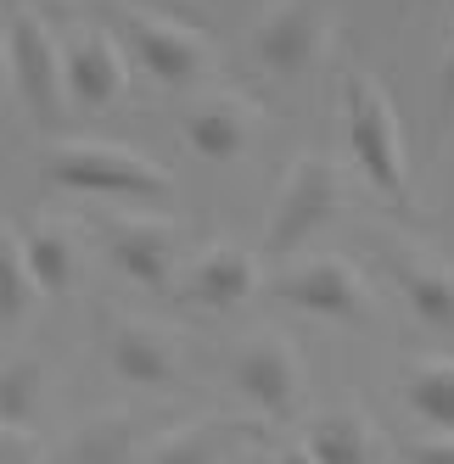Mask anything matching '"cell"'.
I'll use <instances>...</instances> for the list:
<instances>
[{
  "label": "cell",
  "mask_w": 454,
  "mask_h": 464,
  "mask_svg": "<svg viewBox=\"0 0 454 464\" xmlns=\"http://www.w3.org/2000/svg\"><path fill=\"white\" fill-rule=\"evenodd\" d=\"M309 459L320 464H360V459H376L381 442H376V425L365 409H326L314 425H309Z\"/></svg>",
  "instance_id": "obj_15"
},
{
  "label": "cell",
  "mask_w": 454,
  "mask_h": 464,
  "mask_svg": "<svg viewBox=\"0 0 454 464\" xmlns=\"http://www.w3.org/2000/svg\"><path fill=\"white\" fill-rule=\"evenodd\" d=\"M146 453L152 459H224L231 453V430H224V420H197V425H185L180 437H163Z\"/></svg>",
  "instance_id": "obj_21"
},
{
  "label": "cell",
  "mask_w": 454,
  "mask_h": 464,
  "mask_svg": "<svg viewBox=\"0 0 454 464\" xmlns=\"http://www.w3.org/2000/svg\"><path fill=\"white\" fill-rule=\"evenodd\" d=\"M438 112H454V45L443 51V68H438Z\"/></svg>",
  "instance_id": "obj_23"
},
{
  "label": "cell",
  "mask_w": 454,
  "mask_h": 464,
  "mask_svg": "<svg viewBox=\"0 0 454 464\" xmlns=\"http://www.w3.org/2000/svg\"><path fill=\"white\" fill-rule=\"evenodd\" d=\"M6 68H12L23 107L40 123L62 112V102H68L62 95V45H56V28L35 6H17L6 17Z\"/></svg>",
  "instance_id": "obj_5"
},
{
  "label": "cell",
  "mask_w": 454,
  "mask_h": 464,
  "mask_svg": "<svg viewBox=\"0 0 454 464\" xmlns=\"http://www.w3.org/2000/svg\"><path fill=\"white\" fill-rule=\"evenodd\" d=\"M129 90V56L107 28H79L62 45V95L84 112H107Z\"/></svg>",
  "instance_id": "obj_9"
},
{
  "label": "cell",
  "mask_w": 454,
  "mask_h": 464,
  "mask_svg": "<svg viewBox=\"0 0 454 464\" xmlns=\"http://www.w3.org/2000/svg\"><path fill=\"white\" fill-rule=\"evenodd\" d=\"M337 202H342V169L331 157H314L303 151L298 162L286 169L275 202H270V224H264V246L275 257H291L298 246H309L320 229L337 218Z\"/></svg>",
  "instance_id": "obj_3"
},
{
  "label": "cell",
  "mask_w": 454,
  "mask_h": 464,
  "mask_svg": "<svg viewBox=\"0 0 454 464\" xmlns=\"http://www.w3.org/2000/svg\"><path fill=\"white\" fill-rule=\"evenodd\" d=\"M45 363L40 358H12L0 363V425H35L45 409Z\"/></svg>",
  "instance_id": "obj_19"
},
{
  "label": "cell",
  "mask_w": 454,
  "mask_h": 464,
  "mask_svg": "<svg viewBox=\"0 0 454 464\" xmlns=\"http://www.w3.org/2000/svg\"><path fill=\"white\" fill-rule=\"evenodd\" d=\"M387 269L404 285V303L410 314L427 324L454 336V263L427 252V246H410V241H387Z\"/></svg>",
  "instance_id": "obj_11"
},
{
  "label": "cell",
  "mask_w": 454,
  "mask_h": 464,
  "mask_svg": "<svg viewBox=\"0 0 454 464\" xmlns=\"http://www.w3.org/2000/svg\"><path fill=\"white\" fill-rule=\"evenodd\" d=\"M0 56H6V28H0Z\"/></svg>",
  "instance_id": "obj_24"
},
{
  "label": "cell",
  "mask_w": 454,
  "mask_h": 464,
  "mask_svg": "<svg viewBox=\"0 0 454 464\" xmlns=\"http://www.w3.org/2000/svg\"><path fill=\"white\" fill-rule=\"evenodd\" d=\"M135 453H141V442H135V420L129 414L79 420V430L68 437V459H90V464H123Z\"/></svg>",
  "instance_id": "obj_18"
},
{
  "label": "cell",
  "mask_w": 454,
  "mask_h": 464,
  "mask_svg": "<svg viewBox=\"0 0 454 464\" xmlns=\"http://www.w3.org/2000/svg\"><path fill=\"white\" fill-rule=\"evenodd\" d=\"M129 45H135V62L163 90L197 84L202 68H208V40L191 23L157 17V12H129Z\"/></svg>",
  "instance_id": "obj_10"
},
{
  "label": "cell",
  "mask_w": 454,
  "mask_h": 464,
  "mask_svg": "<svg viewBox=\"0 0 454 464\" xmlns=\"http://www.w3.org/2000/svg\"><path fill=\"white\" fill-rule=\"evenodd\" d=\"M342 129H348V157L360 162L365 185L381 196V202H393V208H415L399 112H393L387 90L365 68H348L342 73Z\"/></svg>",
  "instance_id": "obj_2"
},
{
  "label": "cell",
  "mask_w": 454,
  "mask_h": 464,
  "mask_svg": "<svg viewBox=\"0 0 454 464\" xmlns=\"http://www.w3.org/2000/svg\"><path fill=\"white\" fill-rule=\"evenodd\" d=\"M275 296L291 303V308H303V314H314V319H331V324H370L376 319V296H370L365 275L353 269L342 252L291 257L275 275Z\"/></svg>",
  "instance_id": "obj_4"
},
{
  "label": "cell",
  "mask_w": 454,
  "mask_h": 464,
  "mask_svg": "<svg viewBox=\"0 0 454 464\" xmlns=\"http://www.w3.org/2000/svg\"><path fill=\"white\" fill-rule=\"evenodd\" d=\"M231 381H236V392L247 397L258 414L286 420L291 409H298V397H303V358H298V347H291L286 336L258 330V336H247L236 347Z\"/></svg>",
  "instance_id": "obj_7"
},
{
  "label": "cell",
  "mask_w": 454,
  "mask_h": 464,
  "mask_svg": "<svg viewBox=\"0 0 454 464\" xmlns=\"http://www.w3.org/2000/svg\"><path fill=\"white\" fill-rule=\"evenodd\" d=\"M107 363H113V375L129 381V386H152V392H163L180 381V347L169 330H157L146 319H123L113 336H107Z\"/></svg>",
  "instance_id": "obj_13"
},
{
  "label": "cell",
  "mask_w": 454,
  "mask_h": 464,
  "mask_svg": "<svg viewBox=\"0 0 454 464\" xmlns=\"http://www.w3.org/2000/svg\"><path fill=\"white\" fill-rule=\"evenodd\" d=\"M102 241L107 257L118 269L146 285V291H169L174 269H180V229L169 218H152V213H113L102 218Z\"/></svg>",
  "instance_id": "obj_8"
},
{
  "label": "cell",
  "mask_w": 454,
  "mask_h": 464,
  "mask_svg": "<svg viewBox=\"0 0 454 464\" xmlns=\"http://www.w3.org/2000/svg\"><path fill=\"white\" fill-rule=\"evenodd\" d=\"M258 275H264V269H258V252H247L236 241H219V246L191 257V269L180 275V285H185V296L197 308L231 314V308H242L247 296L258 291Z\"/></svg>",
  "instance_id": "obj_12"
},
{
  "label": "cell",
  "mask_w": 454,
  "mask_h": 464,
  "mask_svg": "<svg viewBox=\"0 0 454 464\" xmlns=\"http://www.w3.org/2000/svg\"><path fill=\"white\" fill-rule=\"evenodd\" d=\"M0 459H40V442L28 437V425H0Z\"/></svg>",
  "instance_id": "obj_22"
},
{
  "label": "cell",
  "mask_w": 454,
  "mask_h": 464,
  "mask_svg": "<svg viewBox=\"0 0 454 464\" xmlns=\"http://www.w3.org/2000/svg\"><path fill=\"white\" fill-rule=\"evenodd\" d=\"M23 257H28V275H35V285L45 296H68L74 291V280H79V246H74V236L62 224L40 218L23 236Z\"/></svg>",
  "instance_id": "obj_16"
},
{
  "label": "cell",
  "mask_w": 454,
  "mask_h": 464,
  "mask_svg": "<svg viewBox=\"0 0 454 464\" xmlns=\"http://www.w3.org/2000/svg\"><path fill=\"white\" fill-rule=\"evenodd\" d=\"M45 185L62 196H102V202H169L174 174L157 157L118 140H62L45 157Z\"/></svg>",
  "instance_id": "obj_1"
},
{
  "label": "cell",
  "mask_w": 454,
  "mask_h": 464,
  "mask_svg": "<svg viewBox=\"0 0 454 464\" xmlns=\"http://www.w3.org/2000/svg\"><path fill=\"white\" fill-rule=\"evenodd\" d=\"M326 34H331L326 0H275V6L252 23V51H258V62H264L270 73L298 79L320 62Z\"/></svg>",
  "instance_id": "obj_6"
},
{
  "label": "cell",
  "mask_w": 454,
  "mask_h": 464,
  "mask_svg": "<svg viewBox=\"0 0 454 464\" xmlns=\"http://www.w3.org/2000/svg\"><path fill=\"white\" fill-rule=\"evenodd\" d=\"M404 397H410V409L420 414V425L449 430V437H454V358L449 353L415 358L410 375H404Z\"/></svg>",
  "instance_id": "obj_17"
},
{
  "label": "cell",
  "mask_w": 454,
  "mask_h": 464,
  "mask_svg": "<svg viewBox=\"0 0 454 464\" xmlns=\"http://www.w3.org/2000/svg\"><path fill=\"white\" fill-rule=\"evenodd\" d=\"M35 275H28V257H23V236H12L0 224V324H23L28 308H35Z\"/></svg>",
  "instance_id": "obj_20"
},
{
  "label": "cell",
  "mask_w": 454,
  "mask_h": 464,
  "mask_svg": "<svg viewBox=\"0 0 454 464\" xmlns=\"http://www.w3.org/2000/svg\"><path fill=\"white\" fill-rule=\"evenodd\" d=\"M252 129H258V118H252V107L242 102V95H208V102H197L185 112V140H191V151L208 157V162L247 157Z\"/></svg>",
  "instance_id": "obj_14"
}]
</instances>
